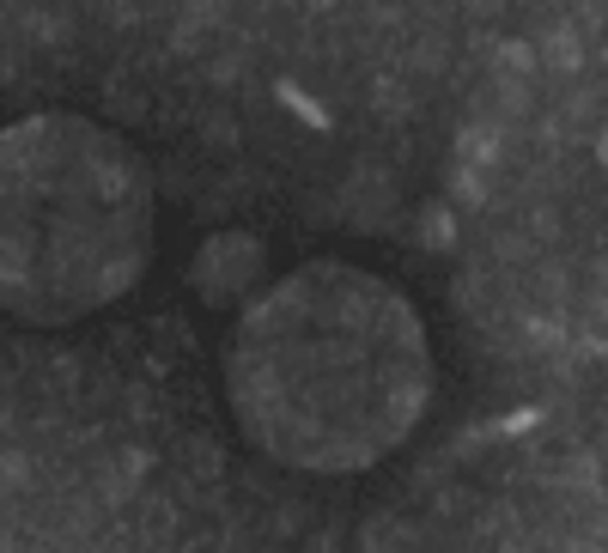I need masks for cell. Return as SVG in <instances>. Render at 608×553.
I'll use <instances>...</instances> for the list:
<instances>
[{
	"instance_id": "8",
	"label": "cell",
	"mask_w": 608,
	"mask_h": 553,
	"mask_svg": "<svg viewBox=\"0 0 608 553\" xmlns=\"http://www.w3.org/2000/svg\"><path fill=\"white\" fill-rule=\"evenodd\" d=\"M25 468H31V462H25L19 450H7V487H19V481H25Z\"/></svg>"
},
{
	"instance_id": "5",
	"label": "cell",
	"mask_w": 608,
	"mask_h": 553,
	"mask_svg": "<svg viewBox=\"0 0 608 553\" xmlns=\"http://www.w3.org/2000/svg\"><path fill=\"white\" fill-rule=\"evenodd\" d=\"M456 195H463V201H487V183H481V171H475V165L456 171Z\"/></svg>"
},
{
	"instance_id": "4",
	"label": "cell",
	"mask_w": 608,
	"mask_h": 553,
	"mask_svg": "<svg viewBox=\"0 0 608 553\" xmlns=\"http://www.w3.org/2000/svg\"><path fill=\"white\" fill-rule=\"evenodd\" d=\"M450 237H456V219H450L444 207H432V213H426V244H432V250H444Z\"/></svg>"
},
{
	"instance_id": "1",
	"label": "cell",
	"mask_w": 608,
	"mask_h": 553,
	"mask_svg": "<svg viewBox=\"0 0 608 553\" xmlns=\"http://www.w3.org/2000/svg\"><path fill=\"white\" fill-rule=\"evenodd\" d=\"M225 377L244 432L268 456L347 474L408 438L432 359L396 286L347 262H311L244 310Z\"/></svg>"
},
{
	"instance_id": "3",
	"label": "cell",
	"mask_w": 608,
	"mask_h": 553,
	"mask_svg": "<svg viewBox=\"0 0 608 553\" xmlns=\"http://www.w3.org/2000/svg\"><path fill=\"white\" fill-rule=\"evenodd\" d=\"M268 280V244L256 231H213L189 262V286L207 304H244Z\"/></svg>"
},
{
	"instance_id": "6",
	"label": "cell",
	"mask_w": 608,
	"mask_h": 553,
	"mask_svg": "<svg viewBox=\"0 0 608 553\" xmlns=\"http://www.w3.org/2000/svg\"><path fill=\"white\" fill-rule=\"evenodd\" d=\"M578 55H584L578 37H572V31H554V61H560V67H578Z\"/></svg>"
},
{
	"instance_id": "2",
	"label": "cell",
	"mask_w": 608,
	"mask_h": 553,
	"mask_svg": "<svg viewBox=\"0 0 608 553\" xmlns=\"http://www.w3.org/2000/svg\"><path fill=\"white\" fill-rule=\"evenodd\" d=\"M152 250L140 152L86 116H25L0 140V298L19 323H73L122 298Z\"/></svg>"
},
{
	"instance_id": "7",
	"label": "cell",
	"mask_w": 608,
	"mask_h": 553,
	"mask_svg": "<svg viewBox=\"0 0 608 553\" xmlns=\"http://www.w3.org/2000/svg\"><path fill=\"white\" fill-rule=\"evenodd\" d=\"M505 61L511 67H536V49H529V43H505Z\"/></svg>"
}]
</instances>
